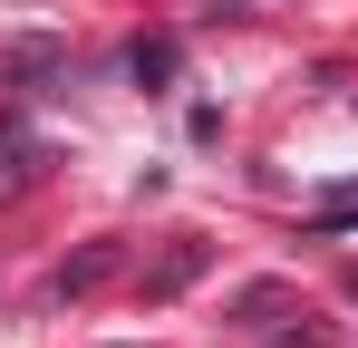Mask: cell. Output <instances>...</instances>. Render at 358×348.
<instances>
[{
	"instance_id": "obj_1",
	"label": "cell",
	"mask_w": 358,
	"mask_h": 348,
	"mask_svg": "<svg viewBox=\"0 0 358 348\" xmlns=\"http://www.w3.org/2000/svg\"><path fill=\"white\" fill-rule=\"evenodd\" d=\"M107 271H117V242H97V252H78V261H59V281H49V290H59V300H87V290L107 281Z\"/></svg>"
},
{
	"instance_id": "obj_2",
	"label": "cell",
	"mask_w": 358,
	"mask_h": 348,
	"mask_svg": "<svg viewBox=\"0 0 358 348\" xmlns=\"http://www.w3.org/2000/svg\"><path fill=\"white\" fill-rule=\"evenodd\" d=\"M126 68H136V87H175L184 49H175V39H136V49H126Z\"/></svg>"
},
{
	"instance_id": "obj_3",
	"label": "cell",
	"mask_w": 358,
	"mask_h": 348,
	"mask_svg": "<svg viewBox=\"0 0 358 348\" xmlns=\"http://www.w3.org/2000/svg\"><path fill=\"white\" fill-rule=\"evenodd\" d=\"M194 271H203V242H184L175 261H165V271H155V300H175V290H184V281H194Z\"/></svg>"
},
{
	"instance_id": "obj_4",
	"label": "cell",
	"mask_w": 358,
	"mask_h": 348,
	"mask_svg": "<svg viewBox=\"0 0 358 348\" xmlns=\"http://www.w3.org/2000/svg\"><path fill=\"white\" fill-rule=\"evenodd\" d=\"M358 223V184H349V194H329V203H320V232H349Z\"/></svg>"
},
{
	"instance_id": "obj_5",
	"label": "cell",
	"mask_w": 358,
	"mask_h": 348,
	"mask_svg": "<svg viewBox=\"0 0 358 348\" xmlns=\"http://www.w3.org/2000/svg\"><path fill=\"white\" fill-rule=\"evenodd\" d=\"M213 10H252V0H213Z\"/></svg>"
}]
</instances>
